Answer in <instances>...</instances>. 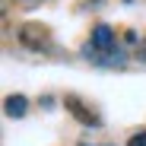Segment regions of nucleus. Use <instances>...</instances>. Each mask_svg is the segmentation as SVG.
Returning a JSON list of instances; mask_svg holds the SVG:
<instances>
[{"mask_svg":"<svg viewBox=\"0 0 146 146\" xmlns=\"http://www.w3.org/2000/svg\"><path fill=\"white\" fill-rule=\"evenodd\" d=\"M92 48L95 51H102V54H108V51H114L117 48V41H114V29L111 26H105V22H99V26L92 29Z\"/></svg>","mask_w":146,"mask_h":146,"instance_id":"f257e3e1","label":"nucleus"},{"mask_svg":"<svg viewBox=\"0 0 146 146\" xmlns=\"http://www.w3.org/2000/svg\"><path fill=\"white\" fill-rule=\"evenodd\" d=\"M67 111L76 117V121H83L86 127H99V124H102V121H99V114H92V111H89V108L76 99V95H67Z\"/></svg>","mask_w":146,"mask_h":146,"instance_id":"f03ea898","label":"nucleus"},{"mask_svg":"<svg viewBox=\"0 0 146 146\" xmlns=\"http://www.w3.org/2000/svg\"><path fill=\"white\" fill-rule=\"evenodd\" d=\"M22 44H29V48H35V51H41V48H48V38H44V29H38V26H26L22 29Z\"/></svg>","mask_w":146,"mask_h":146,"instance_id":"7ed1b4c3","label":"nucleus"},{"mask_svg":"<svg viewBox=\"0 0 146 146\" xmlns=\"http://www.w3.org/2000/svg\"><path fill=\"white\" fill-rule=\"evenodd\" d=\"M3 108H7V114H10V117H26L29 102H26V95H10V99L3 102Z\"/></svg>","mask_w":146,"mask_h":146,"instance_id":"20e7f679","label":"nucleus"},{"mask_svg":"<svg viewBox=\"0 0 146 146\" xmlns=\"http://www.w3.org/2000/svg\"><path fill=\"white\" fill-rule=\"evenodd\" d=\"M127 146H146V130H140V133H133Z\"/></svg>","mask_w":146,"mask_h":146,"instance_id":"39448f33","label":"nucleus"},{"mask_svg":"<svg viewBox=\"0 0 146 146\" xmlns=\"http://www.w3.org/2000/svg\"><path fill=\"white\" fill-rule=\"evenodd\" d=\"M38 3H44V0H16V7H22V10H29V7H38Z\"/></svg>","mask_w":146,"mask_h":146,"instance_id":"423d86ee","label":"nucleus"},{"mask_svg":"<svg viewBox=\"0 0 146 146\" xmlns=\"http://www.w3.org/2000/svg\"><path fill=\"white\" fill-rule=\"evenodd\" d=\"M137 60H146V41L140 44V51H137Z\"/></svg>","mask_w":146,"mask_h":146,"instance_id":"0eeeda50","label":"nucleus"},{"mask_svg":"<svg viewBox=\"0 0 146 146\" xmlns=\"http://www.w3.org/2000/svg\"><path fill=\"white\" fill-rule=\"evenodd\" d=\"M83 146H89V143H83Z\"/></svg>","mask_w":146,"mask_h":146,"instance_id":"6e6552de","label":"nucleus"}]
</instances>
